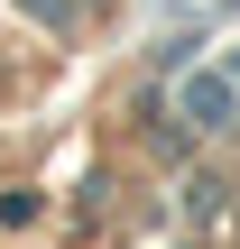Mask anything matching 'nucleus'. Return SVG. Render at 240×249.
<instances>
[{
    "mask_svg": "<svg viewBox=\"0 0 240 249\" xmlns=\"http://www.w3.org/2000/svg\"><path fill=\"white\" fill-rule=\"evenodd\" d=\"M37 9H46V18H55V0H37Z\"/></svg>",
    "mask_w": 240,
    "mask_h": 249,
    "instance_id": "nucleus-2",
    "label": "nucleus"
},
{
    "mask_svg": "<svg viewBox=\"0 0 240 249\" xmlns=\"http://www.w3.org/2000/svg\"><path fill=\"white\" fill-rule=\"evenodd\" d=\"M231 102H240L231 74H194V83H185V120H194V129H222V120H231Z\"/></svg>",
    "mask_w": 240,
    "mask_h": 249,
    "instance_id": "nucleus-1",
    "label": "nucleus"
}]
</instances>
